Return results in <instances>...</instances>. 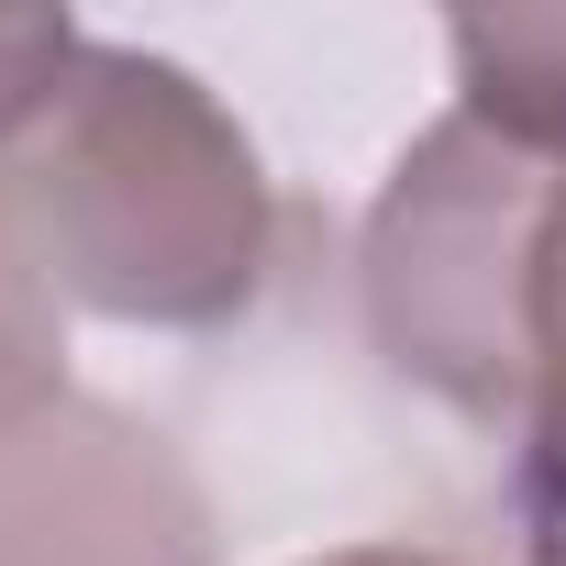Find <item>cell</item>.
I'll return each mask as SVG.
<instances>
[{"label": "cell", "mask_w": 566, "mask_h": 566, "mask_svg": "<svg viewBox=\"0 0 566 566\" xmlns=\"http://www.w3.org/2000/svg\"><path fill=\"white\" fill-rule=\"evenodd\" d=\"M45 233L67 312L101 323H233L266 290L277 189L233 112L134 45H78L45 112L0 145Z\"/></svg>", "instance_id": "6da1fadb"}, {"label": "cell", "mask_w": 566, "mask_h": 566, "mask_svg": "<svg viewBox=\"0 0 566 566\" xmlns=\"http://www.w3.org/2000/svg\"><path fill=\"white\" fill-rule=\"evenodd\" d=\"M0 566H211V500L167 433L67 389L0 433Z\"/></svg>", "instance_id": "7a4b0ae2"}, {"label": "cell", "mask_w": 566, "mask_h": 566, "mask_svg": "<svg viewBox=\"0 0 566 566\" xmlns=\"http://www.w3.org/2000/svg\"><path fill=\"white\" fill-rule=\"evenodd\" d=\"M489 433L522 467V533L566 544V167H533V200H522V233H511Z\"/></svg>", "instance_id": "3957f363"}, {"label": "cell", "mask_w": 566, "mask_h": 566, "mask_svg": "<svg viewBox=\"0 0 566 566\" xmlns=\"http://www.w3.org/2000/svg\"><path fill=\"white\" fill-rule=\"evenodd\" d=\"M455 112L489 123L500 145L566 167V12H467L455 34Z\"/></svg>", "instance_id": "277c9868"}, {"label": "cell", "mask_w": 566, "mask_h": 566, "mask_svg": "<svg viewBox=\"0 0 566 566\" xmlns=\"http://www.w3.org/2000/svg\"><path fill=\"white\" fill-rule=\"evenodd\" d=\"M67 400V290L45 266V233L23 211V178L0 156V433Z\"/></svg>", "instance_id": "5b68a950"}, {"label": "cell", "mask_w": 566, "mask_h": 566, "mask_svg": "<svg viewBox=\"0 0 566 566\" xmlns=\"http://www.w3.org/2000/svg\"><path fill=\"white\" fill-rule=\"evenodd\" d=\"M301 566H455V555H422V544H345V555H301Z\"/></svg>", "instance_id": "8992f818"}, {"label": "cell", "mask_w": 566, "mask_h": 566, "mask_svg": "<svg viewBox=\"0 0 566 566\" xmlns=\"http://www.w3.org/2000/svg\"><path fill=\"white\" fill-rule=\"evenodd\" d=\"M533 566H566V544H533Z\"/></svg>", "instance_id": "52a82bcc"}]
</instances>
